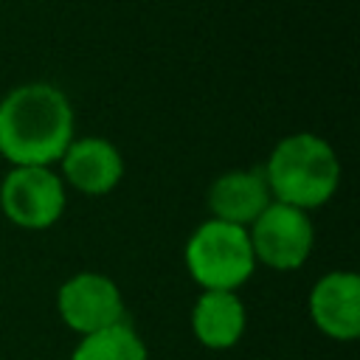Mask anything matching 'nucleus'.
<instances>
[{"label": "nucleus", "instance_id": "1", "mask_svg": "<svg viewBox=\"0 0 360 360\" xmlns=\"http://www.w3.org/2000/svg\"><path fill=\"white\" fill-rule=\"evenodd\" d=\"M73 104L51 82H25L0 98V155L11 166H53L73 135Z\"/></svg>", "mask_w": 360, "mask_h": 360}, {"label": "nucleus", "instance_id": "8", "mask_svg": "<svg viewBox=\"0 0 360 360\" xmlns=\"http://www.w3.org/2000/svg\"><path fill=\"white\" fill-rule=\"evenodd\" d=\"M59 177L79 194L104 197L118 188L124 177V158L107 138H73L59 158Z\"/></svg>", "mask_w": 360, "mask_h": 360}, {"label": "nucleus", "instance_id": "6", "mask_svg": "<svg viewBox=\"0 0 360 360\" xmlns=\"http://www.w3.org/2000/svg\"><path fill=\"white\" fill-rule=\"evenodd\" d=\"M56 312H59L62 323L68 329H73L79 338L127 321L124 295H121L118 284L110 276L96 273V270L76 273L59 284Z\"/></svg>", "mask_w": 360, "mask_h": 360}, {"label": "nucleus", "instance_id": "9", "mask_svg": "<svg viewBox=\"0 0 360 360\" xmlns=\"http://www.w3.org/2000/svg\"><path fill=\"white\" fill-rule=\"evenodd\" d=\"M205 202L211 219L250 228V222L273 202V197L262 169H231L208 186Z\"/></svg>", "mask_w": 360, "mask_h": 360}, {"label": "nucleus", "instance_id": "11", "mask_svg": "<svg viewBox=\"0 0 360 360\" xmlns=\"http://www.w3.org/2000/svg\"><path fill=\"white\" fill-rule=\"evenodd\" d=\"M70 360H149L143 338L129 321L82 335Z\"/></svg>", "mask_w": 360, "mask_h": 360}, {"label": "nucleus", "instance_id": "3", "mask_svg": "<svg viewBox=\"0 0 360 360\" xmlns=\"http://www.w3.org/2000/svg\"><path fill=\"white\" fill-rule=\"evenodd\" d=\"M188 276L200 290H239L256 270L248 228L205 219L197 225L183 250Z\"/></svg>", "mask_w": 360, "mask_h": 360}, {"label": "nucleus", "instance_id": "7", "mask_svg": "<svg viewBox=\"0 0 360 360\" xmlns=\"http://www.w3.org/2000/svg\"><path fill=\"white\" fill-rule=\"evenodd\" d=\"M315 329L332 340H354L360 335V276L352 270L323 273L307 298Z\"/></svg>", "mask_w": 360, "mask_h": 360}, {"label": "nucleus", "instance_id": "5", "mask_svg": "<svg viewBox=\"0 0 360 360\" xmlns=\"http://www.w3.org/2000/svg\"><path fill=\"white\" fill-rule=\"evenodd\" d=\"M248 239L256 264L287 273V270H298L309 259L315 248V225L307 211L273 200L250 222Z\"/></svg>", "mask_w": 360, "mask_h": 360}, {"label": "nucleus", "instance_id": "10", "mask_svg": "<svg viewBox=\"0 0 360 360\" xmlns=\"http://www.w3.org/2000/svg\"><path fill=\"white\" fill-rule=\"evenodd\" d=\"M248 329V309L233 290H202L191 307V332L197 343L214 352L233 349Z\"/></svg>", "mask_w": 360, "mask_h": 360}, {"label": "nucleus", "instance_id": "2", "mask_svg": "<svg viewBox=\"0 0 360 360\" xmlns=\"http://www.w3.org/2000/svg\"><path fill=\"white\" fill-rule=\"evenodd\" d=\"M262 174L276 202L309 214L335 197L340 186V160L326 138L292 132L270 149Z\"/></svg>", "mask_w": 360, "mask_h": 360}, {"label": "nucleus", "instance_id": "4", "mask_svg": "<svg viewBox=\"0 0 360 360\" xmlns=\"http://www.w3.org/2000/svg\"><path fill=\"white\" fill-rule=\"evenodd\" d=\"M68 205V186L53 166H11L0 180V211L22 231L56 225Z\"/></svg>", "mask_w": 360, "mask_h": 360}]
</instances>
